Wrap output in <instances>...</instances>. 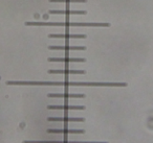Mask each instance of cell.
<instances>
[{"label":"cell","instance_id":"8","mask_svg":"<svg viewBox=\"0 0 153 143\" xmlns=\"http://www.w3.org/2000/svg\"><path fill=\"white\" fill-rule=\"evenodd\" d=\"M47 97L53 98V97H58V98H83L85 97V94H69V93H48Z\"/></svg>","mask_w":153,"mask_h":143},{"label":"cell","instance_id":"6","mask_svg":"<svg viewBox=\"0 0 153 143\" xmlns=\"http://www.w3.org/2000/svg\"><path fill=\"white\" fill-rule=\"evenodd\" d=\"M49 74H85V70H69V69H49L47 71Z\"/></svg>","mask_w":153,"mask_h":143},{"label":"cell","instance_id":"11","mask_svg":"<svg viewBox=\"0 0 153 143\" xmlns=\"http://www.w3.org/2000/svg\"><path fill=\"white\" fill-rule=\"evenodd\" d=\"M47 133L51 134H84L85 133V130H68V128H65V130H55V128H48L46 130Z\"/></svg>","mask_w":153,"mask_h":143},{"label":"cell","instance_id":"4","mask_svg":"<svg viewBox=\"0 0 153 143\" xmlns=\"http://www.w3.org/2000/svg\"><path fill=\"white\" fill-rule=\"evenodd\" d=\"M22 143H108V142H102V141H47V140H42V141H23Z\"/></svg>","mask_w":153,"mask_h":143},{"label":"cell","instance_id":"9","mask_svg":"<svg viewBox=\"0 0 153 143\" xmlns=\"http://www.w3.org/2000/svg\"><path fill=\"white\" fill-rule=\"evenodd\" d=\"M48 38L58 39H86V35H70V34H49Z\"/></svg>","mask_w":153,"mask_h":143},{"label":"cell","instance_id":"12","mask_svg":"<svg viewBox=\"0 0 153 143\" xmlns=\"http://www.w3.org/2000/svg\"><path fill=\"white\" fill-rule=\"evenodd\" d=\"M48 110H84V105H47Z\"/></svg>","mask_w":153,"mask_h":143},{"label":"cell","instance_id":"3","mask_svg":"<svg viewBox=\"0 0 153 143\" xmlns=\"http://www.w3.org/2000/svg\"><path fill=\"white\" fill-rule=\"evenodd\" d=\"M48 62H63V63H84L86 59L82 57H48Z\"/></svg>","mask_w":153,"mask_h":143},{"label":"cell","instance_id":"13","mask_svg":"<svg viewBox=\"0 0 153 143\" xmlns=\"http://www.w3.org/2000/svg\"><path fill=\"white\" fill-rule=\"evenodd\" d=\"M49 2H76V3H84L87 2V0H48Z\"/></svg>","mask_w":153,"mask_h":143},{"label":"cell","instance_id":"10","mask_svg":"<svg viewBox=\"0 0 153 143\" xmlns=\"http://www.w3.org/2000/svg\"><path fill=\"white\" fill-rule=\"evenodd\" d=\"M51 15H86L87 12L86 11H63V10H60V11H56V10H51L48 12Z\"/></svg>","mask_w":153,"mask_h":143},{"label":"cell","instance_id":"2","mask_svg":"<svg viewBox=\"0 0 153 143\" xmlns=\"http://www.w3.org/2000/svg\"><path fill=\"white\" fill-rule=\"evenodd\" d=\"M25 25L27 26H79V27H108L110 26V23H83V22H26Z\"/></svg>","mask_w":153,"mask_h":143},{"label":"cell","instance_id":"1","mask_svg":"<svg viewBox=\"0 0 153 143\" xmlns=\"http://www.w3.org/2000/svg\"><path fill=\"white\" fill-rule=\"evenodd\" d=\"M7 85L12 86H64V87H127V83L105 82H24V80H7Z\"/></svg>","mask_w":153,"mask_h":143},{"label":"cell","instance_id":"5","mask_svg":"<svg viewBox=\"0 0 153 143\" xmlns=\"http://www.w3.org/2000/svg\"><path fill=\"white\" fill-rule=\"evenodd\" d=\"M47 121H63V122H83L85 119L82 117H48Z\"/></svg>","mask_w":153,"mask_h":143},{"label":"cell","instance_id":"7","mask_svg":"<svg viewBox=\"0 0 153 143\" xmlns=\"http://www.w3.org/2000/svg\"><path fill=\"white\" fill-rule=\"evenodd\" d=\"M48 49L49 50H86V47L85 46H69V45H65V46L49 45Z\"/></svg>","mask_w":153,"mask_h":143}]
</instances>
